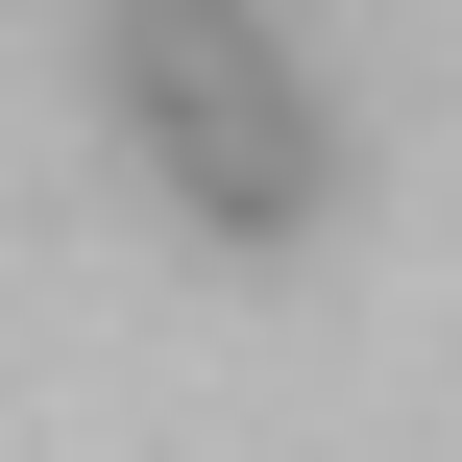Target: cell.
<instances>
[{
  "instance_id": "6da1fadb",
  "label": "cell",
  "mask_w": 462,
  "mask_h": 462,
  "mask_svg": "<svg viewBox=\"0 0 462 462\" xmlns=\"http://www.w3.org/2000/svg\"><path fill=\"white\" fill-rule=\"evenodd\" d=\"M97 97L146 122L171 219H219V244H292V219L341 195V122L292 97V49H268L244 0H122V24H97Z\"/></svg>"
}]
</instances>
